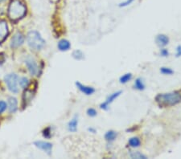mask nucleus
<instances>
[{
    "label": "nucleus",
    "instance_id": "f257e3e1",
    "mask_svg": "<svg viewBox=\"0 0 181 159\" xmlns=\"http://www.w3.org/2000/svg\"><path fill=\"white\" fill-rule=\"evenodd\" d=\"M155 101L160 108L173 107L181 103V90H176L166 93H159Z\"/></svg>",
    "mask_w": 181,
    "mask_h": 159
},
{
    "label": "nucleus",
    "instance_id": "f03ea898",
    "mask_svg": "<svg viewBox=\"0 0 181 159\" xmlns=\"http://www.w3.org/2000/svg\"><path fill=\"white\" fill-rule=\"evenodd\" d=\"M27 8L19 0H12L8 7V15L12 21H17L26 15Z\"/></svg>",
    "mask_w": 181,
    "mask_h": 159
},
{
    "label": "nucleus",
    "instance_id": "7ed1b4c3",
    "mask_svg": "<svg viewBox=\"0 0 181 159\" xmlns=\"http://www.w3.org/2000/svg\"><path fill=\"white\" fill-rule=\"evenodd\" d=\"M28 44L35 50H40L45 45V40L42 38L41 35L36 31H32L28 33L27 36Z\"/></svg>",
    "mask_w": 181,
    "mask_h": 159
},
{
    "label": "nucleus",
    "instance_id": "20e7f679",
    "mask_svg": "<svg viewBox=\"0 0 181 159\" xmlns=\"http://www.w3.org/2000/svg\"><path fill=\"white\" fill-rule=\"evenodd\" d=\"M5 82L8 85V89L11 91V92H14V93H17L19 92V87H18V84H19V77L16 74H14V73H11V74H8L5 77Z\"/></svg>",
    "mask_w": 181,
    "mask_h": 159
},
{
    "label": "nucleus",
    "instance_id": "39448f33",
    "mask_svg": "<svg viewBox=\"0 0 181 159\" xmlns=\"http://www.w3.org/2000/svg\"><path fill=\"white\" fill-rule=\"evenodd\" d=\"M122 94V90H119V91H117V92H114L110 94L108 97L106 99V101L100 105V106H99L100 109L104 111H108L109 109H110V105H111L116 99H118Z\"/></svg>",
    "mask_w": 181,
    "mask_h": 159
},
{
    "label": "nucleus",
    "instance_id": "423d86ee",
    "mask_svg": "<svg viewBox=\"0 0 181 159\" xmlns=\"http://www.w3.org/2000/svg\"><path fill=\"white\" fill-rule=\"evenodd\" d=\"M25 64H26L29 72L31 73V75H37L38 72H39V67H38L37 63L36 62V60H34L33 58H32V57H28V58L25 60Z\"/></svg>",
    "mask_w": 181,
    "mask_h": 159
},
{
    "label": "nucleus",
    "instance_id": "0eeeda50",
    "mask_svg": "<svg viewBox=\"0 0 181 159\" xmlns=\"http://www.w3.org/2000/svg\"><path fill=\"white\" fill-rule=\"evenodd\" d=\"M34 146H36V148L39 149V150H43L48 155H51L52 150V144L48 142H44V141H36L33 143Z\"/></svg>",
    "mask_w": 181,
    "mask_h": 159
},
{
    "label": "nucleus",
    "instance_id": "6e6552de",
    "mask_svg": "<svg viewBox=\"0 0 181 159\" xmlns=\"http://www.w3.org/2000/svg\"><path fill=\"white\" fill-rule=\"evenodd\" d=\"M24 43V36L20 32H17L14 35V36L11 38V47L12 48H17L20 47L23 43Z\"/></svg>",
    "mask_w": 181,
    "mask_h": 159
},
{
    "label": "nucleus",
    "instance_id": "1a4fd4ad",
    "mask_svg": "<svg viewBox=\"0 0 181 159\" xmlns=\"http://www.w3.org/2000/svg\"><path fill=\"white\" fill-rule=\"evenodd\" d=\"M155 43L159 47H165L166 46H168L169 44V42H170V39L168 37L167 35L165 34H158L156 36H155Z\"/></svg>",
    "mask_w": 181,
    "mask_h": 159
},
{
    "label": "nucleus",
    "instance_id": "9d476101",
    "mask_svg": "<svg viewBox=\"0 0 181 159\" xmlns=\"http://www.w3.org/2000/svg\"><path fill=\"white\" fill-rule=\"evenodd\" d=\"M75 84H76L77 88L80 90V92L86 96H91L96 92V89L93 87L85 85V84H81L80 81H76Z\"/></svg>",
    "mask_w": 181,
    "mask_h": 159
},
{
    "label": "nucleus",
    "instance_id": "9b49d317",
    "mask_svg": "<svg viewBox=\"0 0 181 159\" xmlns=\"http://www.w3.org/2000/svg\"><path fill=\"white\" fill-rule=\"evenodd\" d=\"M8 26L5 20L0 21V43L4 41L8 35Z\"/></svg>",
    "mask_w": 181,
    "mask_h": 159
},
{
    "label": "nucleus",
    "instance_id": "f8f14e48",
    "mask_svg": "<svg viewBox=\"0 0 181 159\" xmlns=\"http://www.w3.org/2000/svg\"><path fill=\"white\" fill-rule=\"evenodd\" d=\"M77 126H78V116L75 115L67 125L68 130L72 133H75L77 130Z\"/></svg>",
    "mask_w": 181,
    "mask_h": 159
},
{
    "label": "nucleus",
    "instance_id": "ddd939ff",
    "mask_svg": "<svg viewBox=\"0 0 181 159\" xmlns=\"http://www.w3.org/2000/svg\"><path fill=\"white\" fill-rule=\"evenodd\" d=\"M57 47L60 52H67L71 48V43L68 39H62L58 42Z\"/></svg>",
    "mask_w": 181,
    "mask_h": 159
},
{
    "label": "nucleus",
    "instance_id": "4468645a",
    "mask_svg": "<svg viewBox=\"0 0 181 159\" xmlns=\"http://www.w3.org/2000/svg\"><path fill=\"white\" fill-rule=\"evenodd\" d=\"M117 137H118V133L114 130H112V129L108 130L104 135L105 140L108 143L114 142V141L117 139Z\"/></svg>",
    "mask_w": 181,
    "mask_h": 159
},
{
    "label": "nucleus",
    "instance_id": "2eb2a0df",
    "mask_svg": "<svg viewBox=\"0 0 181 159\" xmlns=\"http://www.w3.org/2000/svg\"><path fill=\"white\" fill-rule=\"evenodd\" d=\"M133 88H134V89L137 90V91H144L146 88V85L143 80L141 77H138V78L135 79Z\"/></svg>",
    "mask_w": 181,
    "mask_h": 159
},
{
    "label": "nucleus",
    "instance_id": "dca6fc26",
    "mask_svg": "<svg viewBox=\"0 0 181 159\" xmlns=\"http://www.w3.org/2000/svg\"><path fill=\"white\" fill-rule=\"evenodd\" d=\"M8 109H9L10 112H16L18 109V101L15 97H10L8 99Z\"/></svg>",
    "mask_w": 181,
    "mask_h": 159
},
{
    "label": "nucleus",
    "instance_id": "f3484780",
    "mask_svg": "<svg viewBox=\"0 0 181 159\" xmlns=\"http://www.w3.org/2000/svg\"><path fill=\"white\" fill-rule=\"evenodd\" d=\"M141 139L138 137H132L128 140V146L131 148H138L141 146Z\"/></svg>",
    "mask_w": 181,
    "mask_h": 159
},
{
    "label": "nucleus",
    "instance_id": "a211bd4d",
    "mask_svg": "<svg viewBox=\"0 0 181 159\" xmlns=\"http://www.w3.org/2000/svg\"><path fill=\"white\" fill-rule=\"evenodd\" d=\"M133 78V74L131 72H127L125 73L124 75H122V77H120L119 78V82L122 84H126L128 82L132 80Z\"/></svg>",
    "mask_w": 181,
    "mask_h": 159
},
{
    "label": "nucleus",
    "instance_id": "6ab92c4d",
    "mask_svg": "<svg viewBox=\"0 0 181 159\" xmlns=\"http://www.w3.org/2000/svg\"><path fill=\"white\" fill-rule=\"evenodd\" d=\"M72 56L73 58L76 60H78V61H80V60H85V54L82 51L80 50H74L72 53Z\"/></svg>",
    "mask_w": 181,
    "mask_h": 159
},
{
    "label": "nucleus",
    "instance_id": "aec40b11",
    "mask_svg": "<svg viewBox=\"0 0 181 159\" xmlns=\"http://www.w3.org/2000/svg\"><path fill=\"white\" fill-rule=\"evenodd\" d=\"M129 155L132 159H147V157L145 154L139 151H131Z\"/></svg>",
    "mask_w": 181,
    "mask_h": 159
},
{
    "label": "nucleus",
    "instance_id": "412c9836",
    "mask_svg": "<svg viewBox=\"0 0 181 159\" xmlns=\"http://www.w3.org/2000/svg\"><path fill=\"white\" fill-rule=\"evenodd\" d=\"M32 97H33V92L31 90H26L23 93V97L25 105H28L32 100Z\"/></svg>",
    "mask_w": 181,
    "mask_h": 159
},
{
    "label": "nucleus",
    "instance_id": "4be33fe9",
    "mask_svg": "<svg viewBox=\"0 0 181 159\" xmlns=\"http://www.w3.org/2000/svg\"><path fill=\"white\" fill-rule=\"evenodd\" d=\"M159 72L164 76H172L175 73L174 70L169 67H161L159 68Z\"/></svg>",
    "mask_w": 181,
    "mask_h": 159
},
{
    "label": "nucleus",
    "instance_id": "5701e85b",
    "mask_svg": "<svg viewBox=\"0 0 181 159\" xmlns=\"http://www.w3.org/2000/svg\"><path fill=\"white\" fill-rule=\"evenodd\" d=\"M19 84L22 88H28V84H29V81H28V79L26 78V77H23V78H21L20 80H19Z\"/></svg>",
    "mask_w": 181,
    "mask_h": 159
},
{
    "label": "nucleus",
    "instance_id": "b1692460",
    "mask_svg": "<svg viewBox=\"0 0 181 159\" xmlns=\"http://www.w3.org/2000/svg\"><path fill=\"white\" fill-rule=\"evenodd\" d=\"M86 114L87 116H89L90 117H95L97 115V112L95 109L93 108H89L87 110H86Z\"/></svg>",
    "mask_w": 181,
    "mask_h": 159
},
{
    "label": "nucleus",
    "instance_id": "393cba45",
    "mask_svg": "<svg viewBox=\"0 0 181 159\" xmlns=\"http://www.w3.org/2000/svg\"><path fill=\"white\" fill-rule=\"evenodd\" d=\"M169 55H170V52H169V51H168V49L165 48V47H161L160 50H159V56H160L161 57L166 58V57L169 56Z\"/></svg>",
    "mask_w": 181,
    "mask_h": 159
},
{
    "label": "nucleus",
    "instance_id": "a878e982",
    "mask_svg": "<svg viewBox=\"0 0 181 159\" xmlns=\"http://www.w3.org/2000/svg\"><path fill=\"white\" fill-rule=\"evenodd\" d=\"M134 1L135 0H126V1H123V2H120V3H118V7H119L120 8H122V7H128V6L131 5V4L134 2Z\"/></svg>",
    "mask_w": 181,
    "mask_h": 159
},
{
    "label": "nucleus",
    "instance_id": "bb28decb",
    "mask_svg": "<svg viewBox=\"0 0 181 159\" xmlns=\"http://www.w3.org/2000/svg\"><path fill=\"white\" fill-rule=\"evenodd\" d=\"M43 136L45 138H50V137H52V131H51L50 127H48L46 128V129H44Z\"/></svg>",
    "mask_w": 181,
    "mask_h": 159
},
{
    "label": "nucleus",
    "instance_id": "cd10ccee",
    "mask_svg": "<svg viewBox=\"0 0 181 159\" xmlns=\"http://www.w3.org/2000/svg\"><path fill=\"white\" fill-rule=\"evenodd\" d=\"M7 104H6V102H4V101H0V113H2V112H3L4 111L6 110V109H7Z\"/></svg>",
    "mask_w": 181,
    "mask_h": 159
},
{
    "label": "nucleus",
    "instance_id": "c85d7f7f",
    "mask_svg": "<svg viewBox=\"0 0 181 159\" xmlns=\"http://www.w3.org/2000/svg\"><path fill=\"white\" fill-rule=\"evenodd\" d=\"M176 49V58H179V57L181 56V45H178Z\"/></svg>",
    "mask_w": 181,
    "mask_h": 159
},
{
    "label": "nucleus",
    "instance_id": "c756f323",
    "mask_svg": "<svg viewBox=\"0 0 181 159\" xmlns=\"http://www.w3.org/2000/svg\"><path fill=\"white\" fill-rule=\"evenodd\" d=\"M88 131L90 132V133H97V130H96L95 128H93V127L88 128Z\"/></svg>",
    "mask_w": 181,
    "mask_h": 159
},
{
    "label": "nucleus",
    "instance_id": "7c9ffc66",
    "mask_svg": "<svg viewBox=\"0 0 181 159\" xmlns=\"http://www.w3.org/2000/svg\"></svg>",
    "mask_w": 181,
    "mask_h": 159
}]
</instances>
